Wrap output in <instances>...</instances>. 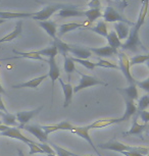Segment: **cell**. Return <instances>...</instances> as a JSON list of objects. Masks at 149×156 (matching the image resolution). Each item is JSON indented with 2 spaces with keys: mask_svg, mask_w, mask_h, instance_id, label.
<instances>
[{
  "mask_svg": "<svg viewBox=\"0 0 149 156\" xmlns=\"http://www.w3.org/2000/svg\"><path fill=\"white\" fill-rule=\"evenodd\" d=\"M124 99L126 103V110H125L124 115L122 117H119V122H127V120H129L131 117L134 116L138 112V110H137V105L135 104V102H134L133 100L128 99V98H124Z\"/></svg>",
  "mask_w": 149,
  "mask_h": 156,
  "instance_id": "cell-14",
  "label": "cell"
},
{
  "mask_svg": "<svg viewBox=\"0 0 149 156\" xmlns=\"http://www.w3.org/2000/svg\"><path fill=\"white\" fill-rule=\"evenodd\" d=\"M42 109H43V106H39L38 108H36V109H33V110L16 112L14 115L16 117V122H19V129H23V126L27 125L31 119H33Z\"/></svg>",
  "mask_w": 149,
  "mask_h": 156,
  "instance_id": "cell-7",
  "label": "cell"
},
{
  "mask_svg": "<svg viewBox=\"0 0 149 156\" xmlns=\"http://www.w3.org/2000/svg\"><path fill=\"white\" fill-rule=\"evenodd\" d=\"M122 154L125 156H144L136 151H126V152H122Z\"/></svg>",
  "mask_w": 149,
  "mask_h": 156,
  "instance_id": "cell-46",
  "label": "cell"
},
{
  "mask_svg": "<svg viewBox=\"0 0 149 156\" xmlns=\"http://www.w3.org/2000/svg\"><path fill=\"white\" fill-rule=\"evenodd\" d=\"M0 122H1L2 125H4L6 126H10V128H16L17 125H19V122H16V115L9 112L4 113V115L1 117Z\"/></svg>",
  "mask_w": 149,
  "mask_h": 156,
  "instance_id": "cell-28",
  "label": "cell"
},
{
  "mask_svg": "<svg viewBox=\"0 0 149 156\" xmlns=\"http://www.w3.org/2000/svg\"><path fill=\"white\" fill-rule=\"evenodd\" d=\"M58 16L60 17L85 16V10H80L77 5H66V7L58 11Z\"/></svg>",
  "mask_w": 149,
  "mask_h": 156,
  "instance_id": "cell-13",
  "label": "cell"
},
{
  "mask_svg": "<svg viewBox=\"0 0 149 156\" xmlns=\"http://www.w3.org/2000/svg\"><path fill=\"white\" fill-rule=\"evenodd\" d=\"M22 32H23V22H22V20H19V22L16 23L14 30L11 32L10 34L6 35V36H4L3 38H1V39H0V43L10 42V41L16 39V38L19 37L20 34H22Z\"/></svg>",
  "mask_w": 149,
  "mask_h": 156,
  "instance_id": "cell-26",
  "label": "cell"
},
{
  "mask_svg": "<svg viewBox=\"0 0 149 156\" xmlns=\"http://www.w3.org/2000/svg\"><path fill=\"white\" fill-rule=\"evenodd\" d=\"M8 128H9V126H4V125H2L1 122H0V133H2V132L6 131Z\"/></svg>",
  "mask_w": 149,
  "mask_h": 156,
  "instance_id": "cell-48",
  "label": "cell"
},
{
  "mask_svg": "<svg viewBox=\"0 0 149 156\" xmlns=\"http://www.w3.org/2000/svg\"><path fill=\"white\" fill-rule=\"evenodd\" d=\"M49 145H50L51 148L54 150L55 155L56 156H80L79 154H76V153H73L71 151H69V150L62 148V147L55 145V144H53V143H50Z\"/></svg>",
  "mask_w": 149,
  "mask_h": 156,
  "instance_id": "cell-33",
  "label": "cell"
},
{
  "mask_svg": "<svg viewBox=\"0 0 149 156\" xmlns=\"http://www.w3.org/2000/svg\"><path fill=\"white\" fill-rule=\"evenodd\" d=\"M89 50L99 57H112V55L118 54V50H115L108 45L104 47H91Z\"/></svg>",
  "mask_w": 149,
  "mask_h": 156,
  "instance_id": "cell-17",
  "label": "cell"
},
{
  "mask_svg": "<svg viewBox=\"0 0 149 156\" xmlns=\"http://www.w3.org/2000/svg\"><path fill=\"white\" fill-rule=\"evenodd\" d=\"M76 72H77V70H76ZM77 73L80 75L81 79H80V83H79L78 86L73 88V92L74 93H78L83 89H86V88L93 87V86H97V85H100V86H108V83L104 82L103 80H100V79L95 78V76H93L85 75V73H82L80 72H77Z\"/></svg>",
  "mask_w": 149,
  "mask_h": 156,
  "instance_id": "cell-3",
  "label": "cell"
},
{
  "mask_svg": "<svg viewBox=\"0 0 149 156\" xmlns=\"http://www.w3.org/2000/svg\"><path fill=\"white\" fill-rule=\"evenodd\" d=\"M149 106V95H144L141 97V99H138V106H137V110L142 111L145 110L146 108Z\"/></svg>",
  "mask_w": 149,
  "mask_h": 156,
  "instance_id": "cell-37",
  "label": "cell"
},
{
  "mask_svg": "<svg viewBox=\"0 0 149 156\" xmlns=\"http://www.w3.org/2000/svg\"><path fill=\"white\" fill-rule=\"evenodd\" d=\"M4 89H3V87H2V85H1V83H0V98H1V95L2 94H4Z\"/></svg>",
  "mask_w": 149,
  "mask_h": 156,
  "instance_id": "cell-49",
  "label": "cell"
},
{
  "mask_svg": "<svg viewBox=\"0 0 149 156\" xmlns=\"http://www.w3.org/2000/svg\"><path fill=\"white\" fill-rule=\"evenodd\" d=\"M95 66H100V67H104V69H119V66L116 64L110 62L108 60H105V59H99L97 63H95Z\"/></svg>",
  "mask_w": 149,
  "mask_h": 156,
  "instance_id": "cell-38",
  "label": "cell"
},
{
  "mask_svg": "<svg viewBox=\"0 0 149 156\" xmlns=\"http://www.w3.org/2000/svg\"><path fill=\"white\" fill-rule=\"evenodd\" d=\"M47 78H48V76H47V73H46V75L40 76H38V78L32 79V80H30V81L25 82V83L13 85L12 88H13V89H22V88H31V89H38V87L40 86V84L42 83V82L44 81V80H46Z\"/></svg>",
  "mask_w": 149,
  "mask_h": 156,
  "instance_id": "cell-16",
  "label": "cell"
},
{
  "mask_svg": "<svg viewBox=\"0 0 149 156\" xmlns=\"http://www.w3.org/2000/svg\"><path fill=\"white\" fill-rule=\"evenodd\" d=\"M71 59L74 61V62H78V63H80L81 66H85L86 69H88L90 70H92V69H95V63L94 62H92V61H89L88 59H78V58H75V57H72L71 56Z\"/></svg>",
  "mask_w": 149,
  "mask_h": 156,
  "instance_id": "cell-36",
  "label": "cell"
},
{
  "mask_svg": "<svg viewBox=\"0 0 149 156\" xmlns=\"http://www.w3.org/2000/svg\"><path fill=\"white\" fill-rule=\"evenodd\" d=\"M85 16L88 20V23H93L102 16V12L100 8H89L88 10H85Z\"/></svg>",
  "mask_w": 149,
  "mask_h": 156,
  "instance_id": "cell-32",
  "label": "cell"
},
{
  "mask_svg": "<svg viewBox=\"0 0 149 156\" xmlns=\"http://www.w3.org/2000/svg\"><path fill=\"white\" fill-rule=\"evenodd\" d=\"M3 115H4V112H3V111L0 110V119H1V117L3 116Z\"/></svg>",
  "mask_w": 149,
  "mask_h": 156,
  "instance_id": "cell-51",
  "label": "cell"
},
{
  "mask_svg": "<svg viewBox=\"0 0 149 156\" xmlns=\"http://www.w3.org/2000/svg\"><path fill=\"white\" fill-rule=\"evenodd\" d=\"M90 30L94 33L100 35L102 37H106L107 34H108V29H107V25L106 23H104L103 20H99V22L96 23L95 27L90 28Z\"/></svg>",
  "mask_w": 149,
  "mask_h": 156,
  "instance_id": "cell-31",
  "label": "cell"
},
{
  "mask_svg": "<svg viewBox=\"0 0 149 156\" xmlns=\"http://www.w3.org/2000/svg\"><path fill=\"white\" fill-rule=\"evenodd\" d=\"M66 5L68 4H61V3L47 4L43 9L37 11V12H34V16H32V19L37 20V22H44V20H47L51 16H53L55 12H57V11L66 7Z\"/></svg>",
  "mask_w": 149,
  "mask_h": 156,
  "instance_id": "cell-4",
  "label": "cell"
},
{
  "mask_svg": "<svg viewBox=\"0 0 149 156\" xmlns=\"http://www.w3.org/2000/svg\"><path fill=\"white\" fill-rule=\"evenodd\" d=\"M38 54L41 55V56H46L48 58H55L56 55L58 54V51H57V48L55 47L54 44H51V46L47 47V48H44V49H41V50H38Z\"/></svg>",
  "mask_w": 149,
  "mask_h": 156,
  "instance_id": "cell-30",
  "label": "cell"
},
{
  "mask_svg": "<svg viewBox=\"0 0 149 156\" xmlns=\"http://www.w3.org/2000/svg\"><path fill=\"white\" fill-rule=\"evenodd\" d=\"M34 16V12H10V11H0L1 20H13V19H29Z\"/></svg>",
  "mask_w": 149,
  "mask_h": 156,
  "instance_id": "cell-23",
  "label": "cell"
},
{
  "mask_svg": "<svg viewBox=\"0 0 149 156\" xmlns=\"http://www.w3.org/2000/svg\"><path fill=\"white\" fill-rule=\"evenodd\" d=\"M56 126L58 128V131H69V132H72L73 128H74V126H73L69 122H61L59 123H57Z\"/></svg>",
  "mask_w": 149,
  "mask_h": 156,
  "instance_id": "cell-41",
  "label": "cell"
},
{
  "mask_svg": "<svg viewBox=\"0 0 149 156\" xmlns=\"http://www.w3.org/2000/svg\"><path fill=\"white\" fill-rule=\"evenodd\" d=\"M89 131H90V129H88V126H74V128H73V129H72L73 133L76 134V135H78L79 137H81L82 139L86 140L87 142L89 143V145L92 147L96 154H97L98 156H102L101 153L99 152L98 150H97V148L95 147L94 143H93V141L91 139V137L89 136Z\"/></svg>",
  "mask_w": 149,
  "mask_h": 156,
  "instance_id": "cell-9",
  "label": "cell"
},
{
  "mask_svg": "<svg viewBox=\"0 0 149 156\" xmlns=\"http://www.w3.org/2000/svg\"><path fill=\"white\" fill-rule=\"evenodd\" d=\"M103 17V22L104 23H125L127 25H131L133 26L134 23H131L129 20H127L125 16H122L121 13L119 12L118 10L115 9L112 6H106L104 9V12L102 13V16Z\"/></svg>",
  "mask_w": 149,
  "mask_h": 156,
  "instance_id": "cell-5",
  "label": "cell"
},
{
  "mask_svg": "<svg viewBox=\"0 0 149 156\" xmlns=\"http://www.w3.org/2000/svg\"><path fill=\"white\" fill-rule=\"evenodd\" d=\"M115 123H119V119H98V120L92 122L91 125H89L87 126H88L89 129H102V128H105V126L115 125Z\"/></svg>",
  "mask_w": 149,
  "mask_h": 156,
  "instance_id": "cell-24",
  "label": "cell"
},
{
  "mask_svg": "<svg viewBox=\"0 0 149 156\" xmlns=\"http://www.w3.org/2000/svg\"><path fill=\"white\" fill-rule=\"evenodd\" d=\"M88 6L90 8H100L101 2H100V0H91L88 3Z\"/></svg>",
  "mask_w": 149,
  "mask_h": 156,
  "instance_id": "cell-45",
  "label": "cell"
},
{
  "mask_svg": "<svg viewBox=\"0 0 149 156\" xmlns=\"http://www.w3.org/2000/svg\"><path fill=\"white\" fill-rule=\"evenodd\" d=\"M47 156H56L55 154H49V155H47Z\"/></svg>",
  "mask_w": 149,
  "mask_h": 156,
  "instance_id": "cell-53",
  "label": "cell"
},
{
  "mask_svg": "<svg viewBox=\"0 0 149 156\" xmlns=\"http://www.w3.org/2000/svg\"><path fill=\"white\" fill-rule=\"evenodd\" d=\"M87 23H63V25H60L59 27L57 28V38H60L63 35L69 33L72 31H75L77 29L80 28H84L86 27Z\"/></svg>",
  "mask_w": 149,
  "mask_h": 156,
  "instance_id": "cell-15",
  "label": "cell"
},
{
  "mask_svg": "<svg viewBox=\"0 0 149 156\" xmlns=\"http://www.w3.org/2000/svg\"><path fill=\"white\" fill-rule=\"evenodd\" d=\"M40 128L44 131V133L47 135L51 134V133H54V132H57L58 131V128L56 125H52V126H40Z\"/></svg>",
  "mask_w": 149,
  "mask_h": 156,
  "instance_id": "cell-42",
  "label": "cell"
},
{
  "mask_svg": "<svg viewBox=\"0 0 149 156\" xmlns=\"http://www.w3.org/2000/svg\"><path fill=\"white\" fill-rule=\"evenodd\" d=\"M0 61H1V60H0Z\"/></svg>",
  "mask_w": 149,
  "mask_h": 156,
  "instance_id": "cell-55",
  "label": "cell"
},
{
  "mask_svg": "<svg viewBox=\"0 0 149 156\" xmlns=\"http://www.w3.org/2000/svg\"><path fill=\"white\" fill-rule=\"evenodd\" d=\"M39 26L44 30L46 33H47L49 36H50L52 39H55L56 38V34H57V23L53 22V20H44V22H39Z\"/></svg>",
  "mask_w": 149,
  "mask_h": 156,
  "instance_id": "cell-21",
  "label": "cell"
},
{
  "mask_svg": "<svg viewBox=\"0 0 149 156\" xmlns=\"http://www.w3.org/2000/svg\"><path fill=\"white\" fill-rule=\"evenodd\" d=\"M4 23V20H1L0 19V25H1V23Z\"/></svg>",
  "mask_w": 149,
  "mask_h": 156,
  "instance_id": "cell-52",
  "label": "cell"
},
{
  "mask_svg": "<svg viewBox=\"0 0 149 156\" xmlns=\"http://www.w3.org/2000/svg\"><path fill=\"white\" fill-rule=\"evenodd\" d=\"M55 47L57 48V51L58 53H60L61 55H62V57H66L68 56V53H69V44L63 42V41H61V39H59V38H55V39L53 40V43Z\"/></svg>",
  "mask_w": 149,
  "mask_h": 156,
  "instance_id": "cell-29",
  "label": "cell"
},
{
  "mask_svg": "<svg viewBox=\"0 0 149 156\" xmlns=\"http://www.w3.org/2000/svg\"><path fill=\"white\" fill-rule=\"evenodd\" d=\"M17 155H19V156H25L24 152H23L22 149H17Z\"/></svg>",
  "mask_w": 149,
  "mask_h": 156,
  "instance_id": "cell-50",
  "label": "cell"
},
{
  "mask_svg": "<svg viewBox=\"0 0 149 156\" xmlns=\"http://www.w3.org/2000/svg\"><path fill=\"white\" fill-rule=\"evenodd\" d=\"M80 156H82V155H80ZM84 156H92V155H84Z\"/></svg>",
  "mask_w": 149,
  "mask_h": 156,
  "instance_id": "cell-54",
  "label": "cell"
},
{
  "mask_svg": "<svg viewBox=\"0 0 149 156\" xmlns=\"http://www.w3.org/2000/svg\"><path fill=\"white\" fill-rule=\"evenodd\" d=\"M29 148H30V152H29V154L30 155H33V154H44L43 151L41 150V148L39 146H38V143L36 142H33L31 144H28Z\"/></svg>",
  "mask_w": 149,
  "mask_h": 156,
  "instance_id": "cell-39",
  "label": "cell"
},
{
  "mask_svg": "<svg viewBox=\"0 0 149 156\" xmlns=\"http://www.w3.org/2000/svg\"><path fill=\"white\" fill-rule=\"evenodd\" d=\"M0 110L3 111L4 113H7V112H8L7 109H6V107H5L4 103H3V101H2V99H1V98H0Z\"/></svg>",
  "mask_w": 149,
  "mask_h": 156,
  "instance_id": "cell-47",
  "label": "cell"
},
{
  "mask_svg": "<svg viewBox=\"0 0 149 156\" xmlns=\"http://www.w3.org/2000/svg\"><path fill=\"white\" fill-rule=\"evenodd\" d=\"M38 146L40 147L41 150L43 151V153L46 155H49V154H55L54 150L51 148L50 145H48L47 143H38Z\"/></svg>",
  "mask_w": 149,
  "mask_h": 156,
  "instance_id": "cell-40",
  "label": "cell"
},
{
  "mask_svg": "<svg viewBox=\"0 0 149 156\" xmlns=\"http://www.w3.org/2000/svg\"><path fill=\"white\" fill-rule=\"evenodd\" d=\"M60 83V86L62 88V92H63V96H65V102H63V107L66 108L69 106L72 102V98H73V87L71 83H65L62 79H58Z\"/></svg>",
  "mask_w": 149,
  "mask_h": 156,
  "instance_id": "cell-19",
  "label": "cell"
},
{
  "mask_svg": "<svg viewBox=\"0 0 149 156\" xmlns=\"http://www.w3.org/2000/svg\"><path fill=\"white\" fill-rule=\"evenodd\" d=\"M65 58V63H63V69H65V72L69 75V80L71 79V75L74 72H76V66H75V62L71 59L69 56H66L63 57Z\"/></svg>",
  "mask_w": 149,
  "mask_h": 156,
  "instance_id": "cell-34",
  "label": "cell"
},
{
  "mask_svg": "<svg viewBox=\"0 0 149 156\" xmlns=\"http://www.w3.org/2000/svg\"><path fill=\"white\" fill-rule=\"evenodd\" d=\"M148 59H149V55H136V56H134L132 58H129L130 66L145 63Z\"/></svg>",
  "mask_w": 149,
  "mask_h": 156,
  "instance_id": "cell-35",
  "label": "cell"
},
{
  "mask_svg": "<svg viewBox=\"0 0 149 156\" xmlns=\"http://www.w3.org/2000/svg\"><path fill=\"white\" fill-rule=\"evenodd\" d=\"M105 38L107 39L108 46H110L112 48H113L115 50H118L119 48H121V47H122L121 40H119V38H118V36H116V34H115V31H110Z\"/></svg>",
  "mask_w": 149,
  "mask_h": 156,
  "instance_id": "cell-27",
  "label": "cell"
},
{
  "mask_svg": "<svg viewBox=\"0 0 149 156\" xmlns=\"http://www.w3.org/2000/svg\"><path fill=\"white\" fill-rule=\"evenodd\" d=\"M118 56H119V69L122 70V75H124L125 79L128 81L129 85H132V84H136V80L133 78V76L131 75V72H130V62H129V57L128 55L124 53V52H118Z\"/></svg>",
  "mask_w": 149,
  "mask_h": 156,
  "instance_id": "cell-6",
  "label": "cell"
},
{
  "mask_svg": "<svg viewBox=\"0 0 149 156\" xmlns=\"http://www.w3.org/2000/svg\"><path fill=\"white\" fill-rule=\"evenodd\" d=\"M69 53L73 54L72 57L78 58V59H88L90 56H92V52L89 48L82 47L78 45H69Z\"/></svg>",
  "mask_w": 149,
  "mask_h": 156,
  "instance_id": "cell-11",
  "label": "cell"
},
{
  "mask_svg": "<svg viewBox=\"0 0 149 156\" xmlns=\"http://www.w3.org/2000/svg\"><path fill=\"white\" fill-rule=\"evenodd\" d=\"M137 115L139 117H141V119L143 120L144 123H148V120H149V112L147 110H142V111H139L137 112Z\"/></svg>",
  "mask_w": 149,
  "mask_h": 156,
  "instance_id": "cell-43",
  "label": "cell"
},
{
  "mask_svg": "<svg viewBox=\"0 0 149 156\" xmlns=\"http://www.w3.org/2000/svg\"><path fill=\"white\" fill-rule=\"evenodd\" d=\"M0 135L3 137H8V138H11V139H16V140H19V141H22V142L26 143L28 145V144H31L35 142V141L29 139L26 136L22 134V132H20V129H19L16 126V128H8L6 131L2 132V133H0Z\"/></svg>",
  "mask_w": 149,
  "mask_h": 156,
  "instance_id": "cell-8",
  "label": "cell"
},
{
  "mask_svg": "<svg viewBox=\"0 0 149 156\" xmlns=\"http://www.w3.org/2000/svg\"><path fill=\"white\" fill-rule=\"evenodd\" d=\"M118 91L122 93L124 98L131 99V100H133V101L139 99L138 89H137L136 84L129 85L127 88H118Z\"/></svg>",
  "mask_w": 149,
  "mask_h": 156,
  "instance_id": "cell-20",
  "label": "cell"
},
{
  "mask_svg": "<svg viewBox=\"0 0 149 156\" xmlns=\"http://www.w3.org/2000/svg\"><path fill=\"white\" fill-rule=\"evenodd\" d=\"M147 128H148V123H143V125H141V123L138 122V115H137V113H136L135 115H134L132 126H131V129L128 132H125L124 135L125 136H130V135H141Z\"/></svg>",
  "mask_w": 149,
  "mask_h": 156,
  "instance_id": "cell-18",
  "label": "cell"
},
{
  "mask_svg": "<svg viewBox=\"0 0 149 156\" xmlns=\"http://www.w3.org/2000/svg\"><path fill=\"white\" fill-rule=\"evenodd\" d=\"M136 86H139L146 92H149V79H146L143 82H136Z\"/></svg>",
  "mask_w": 149,
  "mask_h": 156,
  "instance_id": "cell-44",
  "label": "cell"
},
{
  "mask_svg": "<svg viewBox=\"0 0 149 156\" xmlns=\"http://www.w3.org/2000/svg\"><path fill=\"white\" fill-rule=\"evenodd\" d=\"M12 52L14 54H16L17 56H14L10 59H14V58H28V59H33V60H40V61H44V62L47 63L48 59H45L43 58L41 55L38 54L37 51H30V52H22V51H16V50H12Z\"/></svg>",
  "mask_w": 149,
  "mask_h": 156,
  "instance_id": "cell-22",
  "label": "cell"
},
{
  "mask_svg": "<svg viewBox=\"0 0 149 156\" xmlns=\"http://www.w3.org/2000/svg\"><path fill=\"white\" fill-rule=\"evenodd\" d=\"M47 63L49 64V72L47 73V76L51 79V87H52L51 89H52V95H53L55 82L60 78V70L56 63V59L55 58H48Z\"/></svg>",
  "mask_w": 149,
  "mask_h": 156,
  "instance_id": "cell-10",
  "label": "cell"
},
{
  "mask_svg": "<svg viewBox=\"0 0 149 156\" xmlns=\"http://www.w3.org/2000/svg\"><path fill=\"white\" fill-rule=\"evenodd\" d=\"M115 32L119 40H126L129 36L130 28L129 25L125 23H116L115 25Z\"/></svg>",
  "mask_w": 149,
  "mask_h": 156,
  "instance_id": "cell-25",
  "label": "cell"
},
{
  "mask_svg": "<svg viewBox=\"0 0 149 156\" xmlns=\"http://www.w3.org/2000/svg\"><path fill=\"white\" fill-rule=\"evenodd\" d=\"M23 129H24L25 131L29 132L30 134H32L34 137H36V139L39 140L40 143H47L48 136L44 133V131L40 128L39 125H26L23 126Z\"/></svg>",
  "mask_w": 149,
  "mask_h": 156,
  "instance_id": "cell-12",
  "label": "cell"
},
{
  "mask_svg": "<svg viewBox=\"0 0 149 156\" xmlns=\"http://www.w3.org/2000/svg\"><path fill=\"white\" fill-rule=\"evenodd\" d=\"M147 9H148V0H143L137 22L133 23L132 28L130 29L129 36L127 38V41H126L124 44H122L121 48H122L124 50H130V51H132V52H136L139 48L143 49L144 51H147V49L143 46V44L139 37L140 30H141L142 26L144 25V23H145Z\"/></svg>",
  "mask_w": 149,
  "mask_h": 156,
  "instance_id": "cell-1",
  "label": "cell"
},
{
  "mask_svg": "<svg viewBox=\"0 0 149 156\" xmlns=\"http://www.w3.org/2000/svg\"><path fill=\"white\" fill-rule=\"evenodd\" d=\"M99 148L101 149H105V150H112V151H115V152H126V151H136L140 153V154L146 156L148 154V148L147 147H135V146H129L127 144L121 143L119 141L112 140V141H108L106 143H102L98 145Z\"/></svg>",
  "mask_w": 149,
  "mask_h": 156,
  "instance_id": "cell-2",
  "label": "cell"
}]
</instances>
